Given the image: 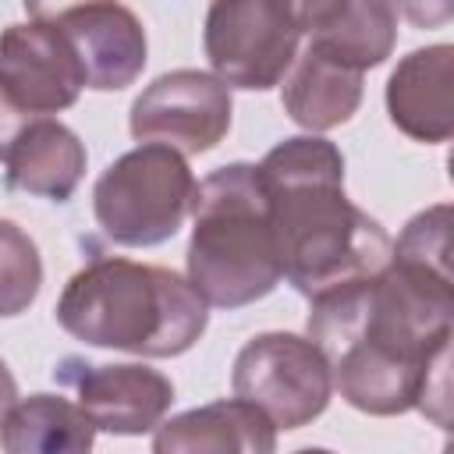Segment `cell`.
Listing matches in <instances>:
<instances>
[{
    "instance_id": "6da1fadb",
    "label": "cell",
    "mask_w": 454,
    "mask_h": 454,
    "mask_svg": "<svg viewBox=\"0 0 454 454\" xmlns=\"http://www.w3.org/2000/svg\"><path fill=\"white\" fill-rule=\"evenodd\" d=\"M259 167L284 277L305 298L355 284L390 262L387 231L344 195V156L316 135L284 138Z\"/></svg>"
},
{
    "instance_id": "7a4b0ae2",
    "label": "cell",
    "mask_w": 454,
    "mask_h": 454,
    "mask_svg": "<svg viewBox=\"0 0 454 454\" xmlns=\"http://www.w3.org/2000/svg\"><path fill=\"white\" fill-rule=\"evenodd\" d=\"M57 323L92 348L174 358L202 337L209 312L199 291L174 270L92 259L64 284Z\"/></svg>"
},
{
    "instance_id": "3957f363",
    "label": "cell",
    "mask_w": 454,
    "mask_h": 454,
    "mask_svg": "<svg viewBox=\"0 0 454 454\" xmlns=\"http://www.w3.org/2000/svg\"><path fill=\"white\" fill-rule=\"evenodd\" d=\"M188 284L206 305L241 309L266 298L284 270L270 223V199L255 163H231L195 184Z\"/></svg>"
},
{
    "instance_id": "277c9868",
    "label": "cell",
    "mask_w": 454,
    "mask_h": 454,
    "mask_svg": "<svg viewBox=\"0 0 454 454\" xmlns=\"http://www.w3.org/2000/svg\"><path fill=\"white\" fill-rule=\"evenodd\" d=\"M195 177L184 156L160 142L117 156L96 181L92 206L103 234L128 248L163 245L192 213Z\"/></svg>"
},
{
    "instance_id": "5b68a950",
    "label": "cell",
    "mask_w": 454,
    "mask_h": 454,
    "mask_svg": "<svg viewBox=\"0 0 454 454\" xmlns=\"http://www.w3.org/2000/svg\"><path fill=\"white\" fill-rule=\"evenodd\" d=\"M231 387L277 429H301L326 411L333 376L326 355L309 337L259 333L238 351Z\"/></svg>"
},
{
    "instance_id": "8992f818",
    "label": "cell",
    "mask_w": 454,
    "mask_h": 454,
    "mask_svg": "<svg viewBox=\"0 0 454 454\" xmlns=\"http://www.w3.org/2000/svg\"><path fill=\"white\" fill-rule=\"evenodd\" d=\"M298 21L287 0H213L206 11V57L213 74L234 89H273L294 53Z\"/></svg>"
},
{
    "instance_id": "52a82bcc",
    "label": "cell",
    "mask_w": 454,
    "mask_h": 454,
    "mask_svg": "<svg viewBox=\"0 0 454 454\" xmlns=\"http://www.w3.org/2000/svg\"><path fill=\"white\" fill-rule=\"evenodd\" d=\"M231 128V85L209 71L181 67L160 74L131 103V135L160 142L181 156L209 153Z\"/></svg>"
},
{
    "instance_id": "ba28073f",
    "label": "cell",
    "mask_w": 454,
    "mask_h": 454,
    "mask_svg": "<svg viewBox=\"0 0 454 454\" xmlns=\"http://www.w3.org/2000/svg\"><path fill=\"white\" fill-rule=\"evenodd\" d=\"M82 89V64L57 21L32 18L0 32V96L18 117L60 114Z\"/></svg>"
},
{
    "instance_id": "9c48e42d",
    "label": "cell",
    "mask_w": 454,
    "mask_h": 454,
    "mask_svg": "<svg viewBox=\"0 0 454 454\" xmlns=\"http://www.w3.org/2000/svg\"><path fill=\"white\" fill-rule=\"evenodd\" d=\"M67 387H74L82 411L96 429L117 436H138L163 422L174 387L160 369L149 365H89L82 358H64L57 372Z\"/></svg>"
},
{
    "instance_id": "30bf717a",
    "label": "cell",
    "mask_w": 454,
    "mask_h": 454,
    "mask_svg": "<svg viewBox=\"0 0 454 454\" xmlns=\"http://www.w3.org/2000/svg\"><path fill=\"white\" fill-rule=\"evenodd\" d=\"M46 21H57L60 32L67 35L89 89L117 92L142 74L145 28L128 7H121L114 0H99V4L71 7Z\"/></svg>"
},
{
    "instance_id": "8fae6325",
    "label": "cell",
    "mask_w": 454,
    "mask_h": 454,
    "mask_svg": "<svg viewBox=\"0 0 454 454\" xmlns=\"http://www.w3.org/2000/svg\"><path fill=\"white\" fill-rule=\"evenodd\" d=\"M450 78H454V46L436 43L408 53L387 82L390 121L415 142H429V145L447 142L454 128Z\"/></svg>"
},
{
    "instance_id": "7c38bea8",
    "label": "cell",
    "mask_w": 454,
    "mask_h": 454,
    "mask_svg": "<svg viewBox=\"0 0 454 454\" xmlns=\"http://www.w3.org/2000/svg\"><path fill=\"white\" fill-rule=\"evenodd\" d=\"M4 177L7 188L39 195L50 202L71 199L85 174V145L82 138L64 128L60 121L35 117L28 124H18L4 149Z\"/></svg>"
},
{
    "instance_id": "4fadbf2b",
    "label": "cell",
    "mask_w": 454,
    "mask_h": 454,
    "mask_svg": "<svg viewBox=\"0 0 454 454\" xmlns=\"http://www.w3.org/2000/svg\"><path fill=\"white\" fill-rule=\"evenodd\" d=\"M273 447H277V426L241 397L192 408L156 426V436H153L156 454H192V450L270 454Z\"/></svg>"
},
{
    "instance_id": "5bb4252c",
    "label": "cell",
    "mask_w": 454,
    "mask_h": 454,
    "mask_svg": "<svg viewBox=\"0 0 454 454\" xmlns=\"http://www.w3.org/2000/svg\"><path fill=\"white\" fill-rule=\"evenodd\" d=\"M284 110L294 124L309 131H330L344 124L362 103V71L305 46L294 53L284 74Z\"/></svg>"
},
{
    "instance_id": "9a60e30c",
    "label": "cell",
    "mask_w": 454,
    "mask_h": 454,
    "mask_svg": "<svg viewBox=\"0 0 454 454\" xmlns=\"http://www.w3.org/2000/svg\"><path fill=\"white\" fill-rule=\"evenodd\" d=\"M96 443V426L57 394H32L14 401L0 419V447L11 454H82Z\"/></svg>"
},
{
    "instance_id": "2e32d148",
    "label": "cell",
    "mask_w": 454,
    "mask_h": 454,
    "mask_svg": "<svg viewBox=\"0 0 454 454\" xmlns=\"http://www.w3.org/2000/svg\"><path fill=\"white\" fill-rule=\"evenodd\" d=\"M394 39L397 21L387 0H333V7L309 28V46L355 71L383 64L394 50Z\"/></svg>"
},
{
    "instance_id": "e0dca14e",
    "label": "cell",
    "mask_w": 454,
    "mask_h": 454,
    "mask_svg": "<svg viewBox=\"0 0 454 454\" xmlns=\"http://www.w3.org/2000/svg\"><path fill=\"white\" fill-rule=\"evenodd\" d=\"M43 284L35 241L11 220H0V316L25 312Z\"/></svg>"
},
{
    "instance_id": "ac0fdd59",
    "label": "cell",
    "mask_w": 454,
    "mask_h": 454,
    "mask_svg": "<svg viewBox=\"0 0 454 454\" xmlns=\"http://www.w3.org/2000/svg\"><path fill=\"white\" fill-rule=\"evenodd\" d=\"M390 259L426 266L450 277V206H429L408 220L397 245H390Z\"/></svg>"
},
{
    "instance_id": "d6986e66",
    "label": "cell",
    "mask_w": 454,
    "mask_h": 454,
    "mask_svg": "<svg viewBox=\"0 0 454 454\" xmlns=\"http://www.w3.org/2000/svg\"><path fill=\"white\" fill-rule=\"evenodd\" d=\"M387 7L415 28H443L454 18V0H387Z\"/></svg>"
},
{
    "instance_id": "ffe728a7",
    "label": "cell",
    "mask_w": 454,
    "mask_h": 454,
    "mask_svg": "<svg viewBox=\"0 0 454 454\" xmlns=\"http://www.w3.org/2000/svg\"><path fill=\"white\" fill-rule=\"evenodd\" d=\"M287 4H291L294 21H298V32H309V28L333 7V0H287Z\"/></svg>"
},
{
    "instance_id": "44dd1931",
    "label": "cell",
    "mask_w": 454,
    "mask_h": 454,
    "mask_svg": "<svg viewBox=\"0 0 454 454\" xmlns=\"http://www.w3.org/2000/svg\"><path fill=\"white\" fill-rule=\"evenodd\" d=\"M25 4V11L32 14V18H57V14H64V11H71V7H82V4H99V0H21Z\"/></svg>"
},
{
    "instance_id": "7402d4cb",
    "label": "cell",
    "mask_w": 454,
    "mask_h": 454,
    "mask_svg": "<svg viewBox=\"0 0 454 454\" xmlns=\"http://www.w3.org/2000/svg\"><path fill=\"white\" fill-rule=\"evenodd\" d=\"M18 401V383H14V376H11V369L0 362V419L7 415V408Z\"/></svg>"
},
{
    "instance_id": "603a6c76",
    "label": "cell",
    "mask_w": 454,
    "mask_h": 454,
    "mask_svg": "<svg viewBox=\"0 0 454 454\" xmlns=\"http://www.w3.org/2000/svg\"><path fill=\"white\" fill-rule=\"evenodd\" d=\"M14 117H18V114H14V110L4 103V96H0V156H4L7 142H11V135L18 131V128H14Z\"/></svg>"
}]
</instances>
